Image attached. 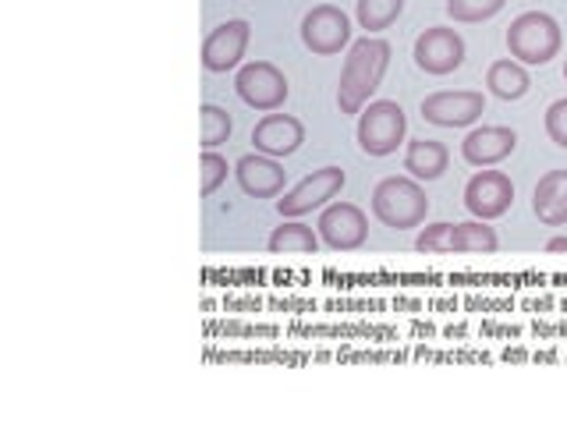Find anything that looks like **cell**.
<instances>
[{
	"mask_svg": "<svg viewBox=\"0 0 567 425\" xmlns=\"http://www.w3.org/2000/svg\"><path fill=\"white\" fill-rule=\"evenodd\" d=\"M546 252H567V238H549L546 241Z\"/></svg>",
	"mask_w": 567,
	"mask_h": 425,
	"instance_id": "cell-27",
	"label": "cell"
},
{
	"mask_svg": "<svg viewBox=\"0 0 567 425\" xmlns=\"http://www.w3.org/2000/svg\"><path fill=\"white\" fill-rule=\"evenodd\" d=\"M372 217L390 230H412L422 227L430 217V195H425L422 182L408 177H383L372 188Z\"/></svg>",
	"mask_w": 567,
	"mask_h": 425,
	"instance_id": "cell-2",
	"label": "cell"
},
{
	"mask_svg": "<svg viewBox=\"0 0 567 425\" xmlns=\"http://www.w3.org/2000/svg\"><path fill=\"white\" fill-rule=\"evenodd\" d=\"M486 89L496 96V100H522L528 89H532V79L522 61L514 58H504V61H493L489 71H486Z\"/></svg>",
	"mask_w": 567,
	"mask_h": 425,
	"instance_id": "cell-18",
	"label": "cell"
},
{
	"mask_svg": "<svg viewBox=\"0 0 567 425\" xmlns=\"http://www.w3.org/2000/svg\"><path fill=\"white\" fill-rule=\"evenodd\" d=\"M301 43H306L316 58H333V53L351 46V18L337 4H316L301 18Z\"/></svg>",
	"mask_w": 567,
	"mask_h": 425,
	"instance_id": "cell-8",
	"label": "cell"
},
{
	"mask_svg": "<svg viewBox=\"0 0 567 425\" xmlns=\"http://www.w3.org/2000/svg\"><path fill=\"white\" fill-rule=\"evenodd\" d=\"M518 149V132L507 128V124H483V128H472L461 142V156H465L468 167H496Z\"/></svg>",
	"mask_w": 567,
	"mask_h": 425,
	"instance_id": "cell-13",
	"label": "cell"
},
{
	"mask_svg": "<svg viewBox=\"0 0 567 425\" xmlns=\"http://www.w3.org/2000/svg\"><path fill=\"white\" fill-rule=\"evenodd\" d=\"M504 4L507 0H447V14H451V22L475 25V22H489L493 14H501Z\"/></svg>",
	"mask_w": 567,
	"mask_h": 425,
	"instance_id": "cell-23",
	"label": "cell"
},
{
	"mask_svg": "<svg viewBox=\"0 0 567 425\" xmlns=\"http://www.w3.org/2000/svg\"><path fill=\"white\" fill-rule=\"evenodd\" d=\"M546 135L554 146L567 149V96L546 106Z\"/></svg>",
	"mask_w": 567,
	"mask_h": 425,
	"instance_id": "cell-26",
	"label": "cell"
},
{
	"mask_svg": "<svg viewBox=\"0 0 567 425\" xmlns=\"http://www.w3.org/2000/svg\"><path fill=\"white\" fill-rule=\"evenodd\" d=\"M401 11H404V0H359L354 18H359V25L365 29V35H377V32L394 25L401 18Z\"/></svg>",
	"mask_w": 567,
	"mask_h": 425,
	"instance_id": "cell-21",
	"label": "cell"
},
{
	"mask_svg": "<svg viewBox=\"0 0 567 425\" xmlns=\"http://www.w3.org/2000/svg\"><path fill=\"white\" fill-rule=\"evenodd\" d=\"M532 212L543 227L567 224V170H549L539 177L536 191H532Z\"/></svg>",
	"mask_w": 567,
	"mask_h": 425,
	"instance_id": "cell-16",
	"label": "cell"
},
{
	"mask_svg": "<svg viewBox=\"0 0 567 425\" xmlns=\"http://www.w3.org/2000/svg\"><path fill=\"white\" fill-rule=\"evenodd\" d=\"M235 177L245 195L252 199H277L284 195V185H288V170L280 167L277 156H266V153H248L235 164Z\"/></svg>",
	"mask_w": 567,
	"mask_h": 425,
	"instance_id": "cell-14",
	"label": "cell"
},
{
	"mask_svg": "<svg viewBox=\"0 0 567 425\" xmlns=\"http://www.w3.org/2000/svg\"><path fill=\"white\" fill-rule=\"evenodd\" d=\"M199 114H203V149L224 146V142L230 138V132H235V121H230V114L217 103H203Z\"/></svg>",
	"mask_w": 567,
	"mask_h": 425,
	"instance_id": "cell-22",
	"label": "cell"
},
{
	"mask_svg": "<svg viewBox=\"0 0 567 425\" xmlns=\"http://www.w3.org/2000/svg\"><path fill=\"white\" fill-rule=\"evenodd\" d=\"M564 82H567V61H564Z\"/></svg>",
	"mask_w": 567,
	"mask_h": 425,
	"instance_id": "cell-28",
	"label": "cell"
},
{
	"mask_svg": "<svg viewBox=\"0 0 567 425\" xmlns=\"http://www.w3.org/2000/svg\"><path fill=\"white\" fill-rule=\"evenodd\" d=\"M390 46L380 35H362L348 46V58L341 64V82H337V106L341 114H362V106L372 103V93L380 89L390 68Z\"/></svg>",
	"mask_w": 567,
	"mask_h": 425,
	"instance_id": "cell-1",
	"label": "cell"
},
{
	"mask_svg": "<svg viewBox=\"0 0 567 425\" xmlns=\"http://www.w3.org/2000/svg\"><path fill=\"white\" fill-rule=\"evenodd\" d=\"M564 32L560 22L546 11H522L507 25V50L514 61H522L525 68H543L560 53Z\"/></svg>",
	"mask_w": 567,
	"mask_h": 425,
	"instance_id": "cell-3",
	"label": "cell"
},
{
	"mask_svg": "<svg viewBox=\"0 0 567 425\" xmlns=\"http://www.w3.org/2000/svg\"><path fill=\"white\" fill-rule=\"evenodd\" d=\"M496 230L489 227V220H465V224H454V252L461 256H489L496 252Z\"/></svg>",
	"mask_w": 567,
	"mask_h": 425,
	"instance_id": "cell-20",
	"label": "cell"
},
{
	"mask_svg": "<svg viewBox=\"0 0 567 425\" xmlns=\"http://www.w3.org/2000/svg\"><path fill=\"white\" fill-rule=\"evenodd\" d=\"M199 170H203V199H209V195H217V188L227 182V156H220L217 149H206L203 159H199Z\"/></svg>",
	"mask_w": 567,
	"mask_h": 425,
	"instance_id": "cell-25",
	"label": "cell"
},
{
	"mask_svg": "<svg viewBox=\"0 0 567 425\" xmlns=\"http://www.w3.org/2000/svg\"><path fill=\"white\" fill-rule=\"evenodd\" d=\"M486 114V96L475 89H440L422 100V117L436 128H468Z\"/></svg>",
	"mask_w": 567,
	"mask_h": 425,
	"instance_id": "cell-9",
	"label": "cell"
},
{
	"mask_svg": "<svg viewBox=\"0 0 567 425\" xmlns=\"http://www.w3.org/2000/svg\"><path fill=\"white\" fill-rule=\"evenodd\" d=\"M319 241L333 252H354L369 241V217L362 206L354 203H330L323 212H319Z\"/></svg>",
	"mask_w": 567,
	"mask_h": 425,
	"instance_id": "cell-10",
	"label": "cell"
},
{
	"mask_svg": "<svg viewBox=\"0 0 567 425\" xmlns=\"http://www.w3.org/2000/svg\"><path fill=\"white\" fill-rule=\"evenodd\" d=\"M319 230L306 227V224H298V220H284L280 227H274V235H270V252L274 256H316L319 252Z\"/></svg>",
	"mask_w": 567,
	"mask_h": 425,
	"instance_id": "cell-19",
	"label": "cell"
},
{
	"mask_svg": "<svg viewBox=\"0 0 567 425\" xmlns=\"http://www.w3.org/2000/svg\"><path fill=\"white\" fill-rule=\"evenodd\" d=\"M415 248L422 256H451L454 252V224H425L415 238Z\"/></svg>",
	"mask_w": 567,
	"mask_h": 425,
	"instance_id": "cell-24",
	"label": "cell"
},
{
	"mask_svg": "<svg viewBox=\"0 0 567 425\" xmlns=\"http://www.w3.org/2000/svg\"><path fill=\"white\" fill-rule=\"evenodd\" d=\"M348 185V174L341 167H319L312 170L309 177H301V182L284 191L277 199V212L284 220H298V217H309L312 209H327L337 195L344 191Z\"/></svg>",
	"mask_w": 567,
	"mask_h": 425,
	"instance_id": "cell-5",
	"label": "cell"
},
{
	"mask_svg": "<svg viewBox=\"0 0 567 425\" xmlns=\"http://www.w3.org/2000/svg\"><path fill=\"white\" fill-rule=\"evenodd\" d=\"M235 89H238V96H241L245 106H252V111H262V114L280 111V106L288 103V93H291L284 71L277 64H270V61L241 64Z\"/></svg>",
	"mask_w": 567,
	"mask_h": 425,
	"instance_id": "cell-6",
	"label": "cell"
},
{
	"mask_svg": "<svg viewBox=\"0 0 567 425\" xmlns=\"http://www.w3.org/2000/svg\"><path fill=\"white\" fill-rule=\"evenodd\" d=\"M404 135H408V114H404V106L398 100H372V103L362 106L354 138H359V149L365 156L398 153Z\"/></svg>",
	"mask_w": 567,
	"mask_h": 425,
	"instance_id": "cell-4",
	"label": "cell"
},
{
	"mask_svg": "<svg viewBox=\"0 0 567 425\" xmlns=\"http://www.w3.org/2000/svg\"><path fill=\"white\" fill-rule=\"evenodd\" d=\"M252 142H256V153H266V156H295L301 149V142H306V124H301L295 114H266L262 121H256L252 128Z\"/></svg>",
	"mask_w": 567,
	"mask_h": 425,
	"instance_id": "cell-15",
	"label": "cell"
},
{
	"mask_svg": "<svg viewBox=\"0 0 567 425\" xmlns=\"http://www.w3.org/2000/svg\"><path fill=\"white\" fill-rule=\"evenodd\" d=\"M412 58L419 71L443 79L465 64V40H461V32L451 25H430L425 32H419Z\"/></svg>",
	"mask_w": 567,
	"mask_h": 425,
	"instance_id": "cell-7",
	"label": "cell"
},
{
	"mask_svg": "<svg viewBox=\"0 0 567 425\" xmlns=\"http://www.w3.org/2000/svg\"><path fill=\"white\" fill-rule=\"evenodd\" d=\"M451 167V149L436 138H412L404 149V170L415 182H436Z\"/></svg>",
	"mask_w": 567,
	"mask_h": 425,
	"instance_id": "cell-17",
	"label": "cell"
},
{
	"mask_svg": "<svg viewBox=\"0 0 567 425\" xmlns=\"http://www.w3.org/2000/svg\"><path fill=\"white\" fill-rule=\"evenodd\" d=\"M248 40H252V25L245 18H227L217 29L206 35L203 43V68L213 71V75H224V71H235L248 50Z\"/></svg>",
	"mask_w": 567,
	"mask_h": 425,
	"instance_id": "cell-12",
	"label": "cell"
},
{
	"mask_svg": "<svg viewBox=\"0 0 567 425\" xmlns=\"http://www.w3.org/2000/svg\"><path fill=\"white\" fill-rule=\"evenodd\" d=\"M514 206V182L504 170L483 167L468 177L465 185V209L475 220H501L504 212Z\"/></svg>",
	"mask_w": 567,
	"mask_h": 425,
	"instance_id": "cell-11",
	"label": "cell"
}]
</instances>
